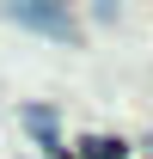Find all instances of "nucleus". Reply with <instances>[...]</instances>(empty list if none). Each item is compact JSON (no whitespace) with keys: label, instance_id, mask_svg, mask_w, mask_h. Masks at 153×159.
Wrapping results in <instances>:
<instances>
[{"label":"nucleus","instance_id":"obj_1","mask_svg":"<svg viewBox=\"0 0 153 159\" xmlns=\"http://www.w3.org/2000/svg\"><path fill=\"white\" fill-rule=\"evenodd\" d=\"M6 19L31 25V31H43V37H55V43H80L74 12H67V6H55V0H12V6H6Z\"/></svg>","mask_w":153,"mask_h":159},{"label":"nucleus","instance_id":"obj_3","mask_svg":"<svg viewBox=\"0 0 153 159\" xmlns=\"http://www.w3.org/2000/svg\"><path fill=\"white\" fill-rule=\"evenodd\" d=\"M123 153H129V147H123L116 135H86L80 141V159H123Z\"/></svg>","mask_w":153,"mask_h":159},{"label":"nucleus","instance_id":"obj_2","mask_svg":"<svg viewBox=\"0 0 153 159\" xmlns=\"http://www.w3.org/2000/svg\"><path fill=\"white\" fill-rule=\"evenodd\" d=\"M25 129L43 141V153H61L55 147V110H49V104H31V110H25Z\"/></svg>","mask_w":153,"mask_h":159}]
</instances>
